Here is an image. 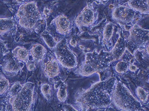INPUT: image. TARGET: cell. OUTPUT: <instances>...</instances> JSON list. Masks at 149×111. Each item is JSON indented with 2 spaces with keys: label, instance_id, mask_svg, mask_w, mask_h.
<instances>
[{
  "label": "cell",
  "instance_id": "25",
  "mask_svg": "<svg viewBox=\"0 0 149 111\" xmlns=\"http://www.w3.org/2000/svg\"><path fill=\"white\" fill-rule=\"evenodd\" d=\"M129 67L128 64L125 62H120L118 63L115 66V70L118 73L125 72Z\"/></svg>",
  "mask_w": 149,
  "mask_h": 111
},
{
  "label": "cell",
  "instance_id": "13",
  "mask_svg": "<svg viewBox=\"0 0 149 111\" xmlns=\"http://www.w3.org/2000/svg\"><path fill=\"white\" fill-rule=\"evenodd\" d=\"M44 72L46 75L49 77H54L58 75L59 73V66L57 60L54 58H49L44 63Z\"/></svg>",
  "mask_w": 149,
  "mask_h": 111
},
{
  "label": "cell",
  "instance_id": "24",
  "mask_svg": "<svg viewBox=\"0 0 149 111\" xmlns=\"http://www.w3.org/2000/svg\"><path fill=\"white\" fill-rule=\"evenodd\" d=\"M42 93L47 100H49L51 96V88L50 85L47 83L42 85L41 88Z\"/></svg>",
  "mask_w": 149,
  "mask_h": 111
},
{
  "label": "cell",
  "instance_id": "11",
  "mask_svg": "<svg viewBox=\"0 0 149 111\" xmlns=\"http://www.w3.org/2000/svg\"><path fill=\"white\" fill-rule=\"evenodd\" d=\"M23 63L13 56L6 60L3 64L2 69L3 72L6 75L13 76L17 74L22 69Z\"/></svg>",
  "mask_w": 149,
  "mask_h": 111
},
{
  "label": "cell",
  "instance_id": "14",
  "mask_svg": "<svg viewBox=\"0 0 149 111\" xmlns=\"http://www.w3.org/2000/svg\"><path fill=\"white\" fill-rule=\"evenodd\" d=\"M128 4L135 11L144 14L149 13V0H130Z\"/></svg>",
  "mask_w": 149,
  "mask_h": 111
},
{
  "label": "cell",
  "instance_id": "1",
  "mask_svg": "<svg viewBox=\"0 0 149 111\" xmlns=\"http://www.w3.org/2000/svg\"><path fill=\"white\" fill-rule=\"evenodd\" d=\"M116 79L111 77L97 82L88 89L78 93L76 102L82 110L106 107L112 102V95Z\"/></svg>",
  "mask_w": 149,
  "mask_h": 111
},
{
  "label": "cell",
  "instance_id": "2",
  "mask_svg": "<svg viewBox=\"0 0 149 111\" xmlns=\"http://www.w3.org/2000/svg\"><path fill=\"white\" fill-rule=\"evenodd\" d=\"M112 101L118 108L125 110H137L141 103L132 94L125 85L116 82L112 95Z\"/></svg>",
  "mask_w": 149,
  "mask_h": 111
},
{
  "label": "cell",
  "instance_id": "22",
  "mask_svg": "<svg viewBox=\"0 0 149 111\" xmlns=\"http://www.w3.org/2000/svg\"><path fill=\"white\" fill-rule=\"evenodd\" d=\"M136 92L138 98L141 101L145 102L147 101L148 93L142 88L138 87L136 90Z\"/></svg>",
  "mask_w": 149,
  "mask_h": 111
},
{
  "label": "cell",
  "instance_id": "10",
  "mask_svg": "<svg viewBox=\"0 0 149 111\" xmlns=\"http://www.w3.org/2000/svg\"><path fill=\"white\" fill-rule=\"evenodd\" d=\"M95 14L93 8L87 5L81 11L76 17L75 23L79 27H88L94 22Z\"/></svg>",
  "mask_w": 149,
  "mask_h": 111
},
{
  "label": "cell",
  "instance_id": "5",
  "mask_svg": "<svg viewBox=\"0 0 149 111\" xmlns=\"http://www.w3.org/2000/svg\"><path fill=\"white\" fill-rule=\"evenodd\" d=\"M109 64L104 61L101 53H88L84 61L78 69L77 72L83 76H89L95 73L105 69Z\"/></svg>",
  "mask_w": 149,
  "mask_h": 111
},
{
  "label": "cell",
  "instance_id": "27",
  "mask_svg": "<svg viewBox=\"0 0 149 111\" xmlns=\"http://www.w3.org/2000/svg\"><path fill=\"white\" fill-rule=\"evenodd\" d=\"M26 63L27 68L29 71H32L35 69L36 66L34 62L28 61Z\"/></svg>",
  "mask_w": 149,
  "mask_h": 111
},
{
  "label": "cell",
  "instance_id": "19",
  "mask_svg": "<svg viewBox=\"0 0 149 111\" xmlns=\"http://www.w3.org/2000/svg\"><path fill=\"white\" fill-rule=\"evenodd\" d=\"M41 36L47 45L50 48H54L56 43L53 37L49 34L44 32Z\"/></svg>",
  "mask_w": 149,
  "mask_h": 111
},
{
  "label": "cell",
  "instance_id": "3",
  "mask_svg": "<svg viewBox=\"0 0 149 111\" xmlns=\"http://www.w3.org/2000/svg\"><path fill=\"white\" fill-rule=\"evenodd\" d=\"M19 25L28 30L35 28L41 19V15L36 3L26 2L21 5L16 14Z\"/></svg>",
  "mask_w": 149,
  "mask_h": 111
},
{
  "label": "cell",
  "instance_id": "23",
  "mask_svg": "<svg viewBox=\"0 0 149 111\" xmlns=\"http://www.w3.org/2000/svg\"><path fill=\"white\" fill-rule=\"evenodd\" d=\"M22 86L19 82H17L10 88L9 91V95L11 97L16 96L19 92Z\"/></svg>",
  "mask_w": 149,
  "mask_h": 111
},
{
  "label": "cell",
  "instance_id": "16",
  "mask_svg": "<svg viewBox=\"0 0 149 111\" xmlns=\"http://www.w3.org/2000/svg\"><path fill=\"white\" fill-rule=\"evenodd\" d=\"M15 26V22L13 19L0 18V35L11 31Z\"/></svg>",
  "mask_w": 149,
  "mask_h": 111
},
{
  "label": "cell",
  "instance_id": "12",
  "mask_svg": "<svg viewBox=\"0 0 149 111\" xmlns=\"http://www.w3.org/2000/svg\"><path fill=\"white\" fill-rule=\"evenodd\" d=\"M56 28L59 34L65 35L68 34L71 29V23L69 19L65 16L61 14L55 20Z\"/></svg>",
  "mask_w": 149,
  "mask_h": 111
},
{
  "label": "cell",
  "instance_id": "30",
  "mask_svg": "<svg viewBox=\"0 0 149 111\" xmlns=\"http://www.w3.org/2000/svg\"><path fill=\"white\" fill-rule=\"evenodd\" d=\"M100 0V1H102V2L105 1H107V0Z\"/></svg>",
  "mask_w": 149,
  "mask_h": 111
},
{
  "label": "cell",
  "instance_id": "17",
  "mask_svg": "<svg viewBox=\"0 0 149 111\" xmlns=\"http://www.w3.org/2000/svg\"><path fill=\"white\" fill-rule=\"evenodd\" d=\"M13 56L18 60L26 63L28 61L29 52L23 47L17 46L13 50Z\"/></svg>",
  "mask_w": 149,
  "mask_h": 111
},
{
  "label": "cell",
  "instance_id": "20",
  "mask_svg": "<svg viewBox=\"0 0 149 111\" xmlns=\"http://www.w3.org/2000/svg\"><path fill=\"white\" fill-rule=\"evenodd\" d=\"M114 31V26L112 23H109L105 26L104 32L103 37L105 40L108 41L111 38Z\"/></svg>",
  "mask_w": 149,
  "mask_h": 111
},
{
  "label": "cell",
  "instance_id": "4",
  "mask_svg": "<svg viewBox=\"0 0 149 111\" xmlns=\"http://www.w3.org/2000/svg\"><path fill=\"white\" fill-rule=\"evenodd\" d=\"M34 88V84L31 82L22 85L18 93L10 100L13 110H30L33 102Z\"/></svg>",
  "mask_w": 149,
  "mask_h": 111
},
{
  "label": "cell",
  "instance_id": "15",
  "mask_svg": "<svg viewBox=\"0 0 149 111\" xmlns=\"http://www.w3.org/2000/svg\"><path fill=\"white\" fill-rule=\"evenodd\" d=\"M47 52L46 48L42 45L36 44L30 50V53L35 62H38L43 59Z\"/></svg>",
  "mask_w": 149,
  "mask_h": 111
},
{
  "label": "cell",
  "instance_id": "26",
  "mask_svg": "<svg viewBox=\"0 0 149 111\" xmlns=\"http://www.w3.org/2000/svg\"><path fill=\"white\" fill-rule=\"evenodd\" d=\"M7 52L8 49L6 45L0 40V63L2 58Z\"/></svg>",
  "mask_w": 149,
  "mask_h": 111
},
{
  "label": "cell",
  "instance_id": "7",
  "mask_svg": "<svg viewBox=\"0 0 149 111\" xmlns=\"http://www.w3.org/2000/svg\"><path fill=\"white\" fill-rule=\"evenodd\" d=\"M54 49L56 59L63 66L72 69L76 66V57L69 47L66 40L63 39L59 41Z\"/></svg>",
  "mask_w": 149,
  "mask_h": 111
},
{
  "label": "cell",
  "instance_id": "18",
  "mask_svg": "<svg viewBox=\"0 0 149 111\" xmlns=\"http://www.w3.org/2000/svg\"><path fill=\"white\" fill-rule=\"evenodd\" d=\"M67 96V87L65 84L61 83L60 85L57 93V97L61 102H64L66 99Z\"/></svg>",
  "mask_w": 149,
  "mask_h": 111
},
{
  "label": "cell",
  "instance_id": "29",
  "mask_svg": "<svg viewBox=\"0 0 149 111\" xmlns=\"http://www.w3.org/2000/svg\"><path fill=\"white\" fill-rule=\"evenodd\" d=\"M130 70L131 71H135L137 69V67L134 65H131L129 67Z\"/></svg>",
  "mask_w": 149,
  "mask_h": 111
},
{
  "label": "cell",
  "instance_id": "9",
  "mask_svg": "<svg viewBox=\"0 0 149 111\" xmlns=\"http://www.w3.org/2000/svg\"><path fill=\"white\" fill-rule=\"evenodd\" d=\"M126 49L125 40L121 36L111 52L102 53L105 61L109 64L111 62L120 58Z\"/></svg>",
  "mask_w": 149,
  "mask_h": 111
},
{
  "label": "cell",
  "instance_id": "21",
  "mask_svg": "<svg viewBox=\"0 0 149 111\" xmlns=\"http://www.w3.org/2000/svg\"><path fill=\"white\" fill-rule=\"evenodd\" d=\"M9 83L8 80L3 75L0 74V95L5 93L8 90Z\"/></svg>",
  "mask_w": 149,
  "mask_h": 111
},
{
  "label": "cell",
  "instance_id": "6",
  "mask_svg": "<svg viewBox=\"0 0 149 111\" xmlns=\"http://www.w3.org/2000/svg\"><path fill=\"white\" fill-rule=\"evenodd\" d=\"M148 40L149 30L135 25L131 28L128 37L125 40L126 49L133 54Z\"/></svg>",
  "mask_w": 149,
  "mask_h": 111
},
{
  "label": "cell",
  "instance_id": "28",
  "mask_svg": "<svg viewBox=\"0 0 149 111\" xmlns=\"http://www.w3.org/2000/svg\"><path fill=\"white\" fill-rule=\"evenodd\" d=\"M63 108L65 111H77L76 109H75L71 105L65 104L63 106Z\"/></svg>",
  "mask_w": 149,
  "mask_h": 111
},
{
  "label": "cell",
  "instance_id": "8",
  "mask_svg": "<svg viewBox=\"0 0 149 111\" xmlns=\"http://www.w3.org/2000/svg\"><path fill=\"white\" fill-rule=\"evenodd\" d=\"M130 7L120 5L116 7L112 13V17L115 20L124 23L131 22L134 19L136 12Z\"/></svg>",
  "mask_w": 149,
  "mask_h": 111
}]
</instances>
